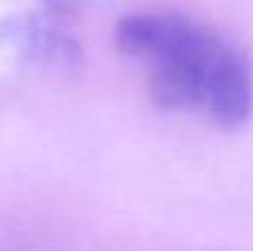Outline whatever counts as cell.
I'll return each mask as SVG.
<instances>
[{
  "mask_svg": "<svg viewBox=\"0 0 253 251\" xmlns=\"http://www.w3.org/2000/svg\"><path fill=\"white\" fill-rule=\"evenodd\" d=\"M116 45L150 72L163 108H194L221 128H239L253 108V72L224 35L182 12H135L118 22Z\"/></svg>",
  "mask_w": 253,
  "mask_h": 251,
  "instance_id": "cell-1",
  "label": "cell"
},
{
  "mask_svg": "<svg viewBox=\"0 0 253 251\" xmlns=\"http://www.w3.org/2000/svg\"><path fill=\"white\" fill-rule=\"evenodd\" d=\"M0 47L12 52L17 59L54 69H79L82 47L62 27L44 15L22 12L0 20Z\"/></svg>",
  "mask_w": 253,
  "mask_h": 251,
  "instance_id": "cell-2",
  "label": "cell"
},
{
  "mask_svg": "<svg viewBox=\"0 0 253 251\" xmlns=\"http://www.w3.org/2000/svg\"><path fill=\"white\" fill-rule=\"evenodd\" d=\"M49 5L54 7H69V5H77V2H84V0H47Z\"/></svg>",
  "mask_w": 253,
  "mask_h": 251,
  "instance_id": "cell-3",
  "label": "cell"
}]
</instances>
